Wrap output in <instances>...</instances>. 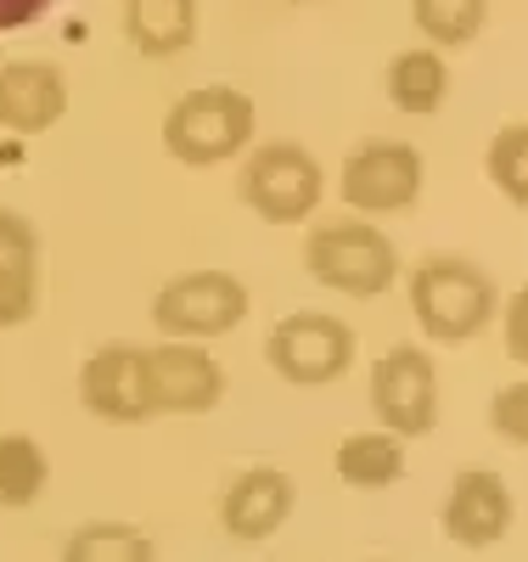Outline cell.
Returning <instances> with one entry per match:
<instances>
[{"mask_svg":"<svg viewBox=\"0 0 528 562\" xmlns=\"http://www.w3.org/2000/svg\"><path fill=\"white\" fill-rule=\"evenodd\" d=\"M484 169H490V180H495V192L523 214V209H528V124H523V119L495 130Z\"/></svg>","mask_w":528,"mask_h":562,"instance_id":"44dd1931","label":"cell"},{"mask_svg":"<svg viewBox=\"0 0 528 562\" xmlns=\"http://www.w3.org/2000/svg\"><path fill=\"white\" fill-rule=\"evenodd\" d=\"M512 518H517V501H512V484L495 473V467H461V473L450 479L439 524L461 551L501 546L512 535Z\"/></svg>","mask_w":528,"mask_h":562,"instance_id":"8fae6325","label":"cell"},{"mask_svg":"<svg viewBox=\"0 0 528 562\" xmlns=\"http://www.w3.org/2000/svg\"><path fill=\"white\" fill-rule=\"evenodd\" d=\"M293 506H299L293 473L259 461V467H243V473L225 484V495H220V529L236 546H265V540H276L287 529Z\"/></svg>","mask_w":528,"mask_h":562,"instance_id":"30bf717a","label":"cell"},{"mask_svg":"<svg viewBox=\"0 0 528 562\" xmlns=\"http://www.w3.org/2000/svg\"><path fill=\"white\" fill-rule=\"evenodd\" d=\"M254 293L243 276L231 270H180L169 276L158 299H153V321L164 338H186V344H214L225 333L248 321Z\"/></svg>","mask_w":528,"mask_h":562,"instance_id":"277c9868","label":"cell"},{"mask_svg":"<svg viewBox=\"0 0 528 562\" xmlns=\"http://www.w3.org/2000/svg\"><path fill=\"white\" fill-rule=\"evenodd\" d=\"M236 198H243L265 225H299L326 198V169L315 164L310 147H299V140H265V147L248 153L243 180H236Z\"/></svg>","mask_w":528,"mask_h":562,"instance_id":"8992f818","label":"cell"},{"mask_svg":"<svg viewBox=\"0 0 528 562\" xmlns=\"http://www.w3.org/2000/svg\"><path fill=\"white\" fill-rule=\"evenodd\" d=\"M355 562H382V557H355Z\"/></svg>","mask_w":528,"mask_h":562,"instance_id":"d4e9b609","label":"cell"},{"mask_svg":"<svg viewBox=\"0 0 528 562\" xmlns=\"http://www.w3.org/2000/svg\"><path fill=\"white\" fill-rule=\"evenodd\" d=\"M45 12H52V0H0V34L29 29V23H40Z\"/></svg>","mask_w":528,"mask_h":562,"instance_id":"cb8c5ba5","label":"cell"},{"mask_svg":"<svg viewBox=\"0 0 528 562\" xmlns=\"http://www.w3.org/2000/svg\"><path fill=\"white\" fill-rule=\"evenodd\" d=\"M332 467H338V484H349V490H389L405 479V439L382 434V428H360V434L338 439Z\"/></svg>","mask_w":528,"mask_h":562,"instance_id":"e0dca14e","label":"cell"},{"mask_svg":"<svg viewBox=\"0 0 528 562\" xmlns=\"http://www.w3.org/2000/svg\"><path fill=\"white\" fill-rule=\"evenodd\" d=\"M382 90L405 119H427L450 102V63L434 52V45H411V52L389 57L382 68Z\"/></svg>","mask_w":528,"mask_h":562,"instance_id":"2e32d148","label":"cell"},{"mask_svg":"<svg viewBox=\"0 0 528 562\" xmlns=\"http://www.w3.org/2000/svg\"><path fill=\"white\" fill-rule=\"evenodd\" d=\"M124 40L147 63H169L198 45V0H124Z\"/></svg>","mask_w":528,"mask_h":562,"instance_id":"9a60e30c","label":"cell"},{"mask_svg":"<svg viewBox=\"0 0 528 562\" xmlns=\"http://www.w3.org/2000/svg\"><path fill=\"white\" fill-rule=\"evenodd\" d=\"M254 130H259V113L243 90L203 85V90H186L164 113V147L186 169H220V164L248 153Z\"/></svg>","mask_w":528,"mask_h":562,"instance_id":"3957f363","label":"cell"},{"mask_svg":"<svg viewBox=\"0 0 528 562\" xmlns=\"http://www.w3.org/2000/svg\"><path fill=\"white\" fill-rule=\"evenodd\" d=\"M52 484V456L34 434H0V512H29Z\"/></svg>","mask_w":528,"mask_h":562,"instance_id":"d6986e66","label":"cell"},{"mask_svg":"<svg viewBox=\"0 0 528 562\" xmlns=\"http://www.w3.org/2000/svg\"><path fill=\"white\" fill-rule=\"evenodd\" d=\"M225 400V366L209 344H141V411L153 416H209Z\"/></svg>","mask_w":528,"mask_h":562,"instance_id":"52a82bcc","label":"cell"},{"mask_svg":"<svg viewBox=\"0 0 528 562\" xmlns=\"http://www.w3.org/2000/svg\"><path fill=\"white\" fill-rule=\"evenodd\" d=\"M360 338L344 315H326V310H293L270 326L265 338V360L281 383L293 389H326L338 383L344 371L355 366Z\"/></svg>","mask_w":528,"mask_h":562,"instance_id":"5b68a950","label":"cell"},{"mask_svg":"<svg viewBox=\"0 0 528 562\" xmlns=\"http://www.w3.org/2000/svg\"><path fill=\"white\" fill-rule=\"evenodd\" d=\"M40 310V231L29 214L0 209V333H18Z\"/></svg>","mask_w":528,"mask_h":562,"instance_id":"5bb4252c","label":"cell"},{"mask_svg":"<svg viewBox=\"0 0 528 562\" xmlns=\"http://www.w3.org/2000/svg\"><path fill=\"white\" fill-rule=\"evenodd\" d=\"M490 428L506 439V445H528V383H523V371H517V383H501L495 400H490Z\"/></svg>","mask_w":528,"mask_h":562,"instance_id":"7402d4cb","label":"cell"},{"mask_svg":"<svg viewBox=\"0 0 528 562\" xmlns=\"http://www.w3.org/2000/svg\"><path fill=\"white\" fill-rule=\"evenodd\" d=\"M79 405L96 422H113V428L147 422V411H141V344L90 349V360L79 371Z\"/></svg>","mask_w":528,"mask_h":562,"instance_id":"7c38bea8","label":"cell"},{"mask_svg":"<svg viewBox=\"0 0 528 562\" xmlns=\"http://www.w3.org/2000/svg\"><path fill=\"white\" fill-rule=\"evenodd\" d=\"M68 113V74L57 63H7L0 68V130L45 135Z\"/></svg>","mask_w":528,"mask_h":562,"instance_id":"4fadbf2b","label":"cell"},{"mask_svg":"<svg viewBox=\"0 0 528 562\" xmlns=\"http://www.w3.org/2000/svg\"><path fill=\"white\" fill-rule=\"evenodd\" d=\"M411 23L427 45H472L490 23V0H411Z\"/></svg>","mask_w":528,"mask_h":562,"instance_id":"ffe728a7","label":"cell"},{"mask_svg":"<svg viewBox=\"0 0 528 562\" xmlns=\"http://www.w3.org/2000/svg\"><path fill=\"white\" fill-rule=\"evenodd\" d=\"M495 321H506V355L523 366V360H528V333H523V326H528V288H517V293L495 310Z\"/></svg>","mask_w":528,"mask_h":562,"instance_id":"603a6c76","label":"cell"},{"mask_svg":"<svg viewBox=\"0 0 528 562\" xmlns=\"http://www.w3.org/2000/svg\"><path fill=\"white\" fill-rule=\"evenodd\" d=\"M427 164L411 140H360L338 169V198L360 214V220H382V214H405L422 198Z\"/></svg>","mask_w":528,"mask_h":562,"instance_id":"9c48e42d","label":"cell"},{"mask_svg":"<svg viewBox=\"0 0 528 562\" xmlns=\"http://www.w3.org/2000/svg\"><path fill=\"white\" fill-rule=\"evenodd\" d=\"M411 288V315L434 344H467L478 338L501 310V293L484 265H472L461 254H427L405 276Z\"/></svg>","mask_w":528,"mask_h":562,"instance_id":"6da1fadb","label":"cell"},{"mask_svg":"<svg viewBox=\"0 0 528 562\" xmlns=\"http://www.w3.org/2000/svg\"><path fill=\"white\" fill-rule=\"evenodd\" d=\"M293 7H310V0H293Z\"/></svg>","mask_w":528,"mask_h":562,"instance_id":"484cf974","label":"cell"},{"mask_svg":"<svg viewBox=\"0 0 528 562\" xmlns=\"http://www.w3.org/2000/svg\"><path fill=\"white\" fill-rule=\"evenodd\" d=\"M63 562H158V546L141 524L90 518L63 540Z\"/></svg>","mask_w":528,"mask_h":562,"instance_id":"ac0fdd59","label":"cell"},{"mask_svg":"<svg viewBox=\"0 0 528 562\" xmlns=\"http://www.w3.org/2000/svg\"><path fill=\"white\" fill-rule=\"evenodd\" d=\"M304 270H310L315 288L344 293V299H382L405 276L400 248L382 237L377 225H366L360 214L355 220L310 225V237H304Z\"/></svg>","mask_w":528,"mask_h":562,"instance_id":"7a4b0ae2","label":"cell"},{"mask_svg":"<svg viewBox=\"0 0 528 562\" xmlns=\"http://www.w3.org/2000/svg\"><path fill=\"white\" fill-rule=\"evenodd\" d=\"M371 411L394 439H427L439 428V366L422 344H394L371 360Z\"/></svg>","mask_w":528,"mask_h":562,"instance_id":"ba28073f","label":"cell"}]
</instances>
